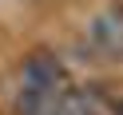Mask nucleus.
<instances>
[{
  "instance_id": "nucleus-1",
  "label": "nucleus",
  "mask_w": 123,
  "mask_h": 115,
  "mask_svg": "<svg viewBox=\"0 0 123 115\" xmlns=\"http://www.w3.org/2000/svg\"><path fill=\"white\" fill-rule=\"evenodd\" d=\"M20 83L60 95V91L68 87V67H64V60L52 56V52H36V56H28L24 67H20Z\"/></svg>"
},
{
  "instance_id": "nucleus-2",
  "label": "nucleus",
  "mask_w": 123,
  "mask_h": 115,
  "mask_svg": "<svg viewBox=\"0 0 123 115\" xmlns=\"http://www.w3.org/2000/svg\"><path fill=\"white\" fill-rule=\"evenodd\" d=\"M87 44L107 60H119L123 56V16L119 12H99V16L87 20Z\"/></svg>"
},
{
  "instance_id": "nucleus-3",
  "label": "nucleus",
  "mask_w": 123,
  "mask_h": 115,
  "mask_svg": "<svg viewBox=\"0 0 123 115\" xmlns=\"http://www.w3.org/2000/svg\"><path fill=\"white\" fill-rule=\"evenodd\" d=\"M56 107H60V95L52 91L28 87V83H16L12 91V115H56Z\"/></svg>"
},
{
  "instance_id": "nucleus-4",
  "label": "nucleus",
  "mask_w": 123,
  "mask_h": 115,
  "mask_svg": "<svg viewBox=\"0 0 123 115\" xmlns=\"http://www.w3.org/2000/svg\"><path fill=\"white\" fill-rule=\"evenodd\" d=\"M60 111L64 115H103V103L87 87H64L60 91Z\"/></svg>"
}]
</instances>
